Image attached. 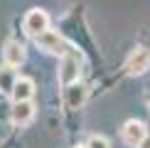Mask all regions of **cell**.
<instances>
[{"label": "cell", "instance_id": "1", "mask_svg": "<svg viewBox=\"0 0 150 148\" xmlns=\"http://www.w3.org/2000/svg\"><path fill=\"white\" fill-rule=\"evenodd\" d=\"M79 74H81V52L69 47V52L62 54V62H59V82L69 86L74 82H79Z\"/></svg>", "mask_w": 150, "mask_h": 148}, {"label": "cell", "instance_id": "2", "mask_svg": "<svg viewBox=\"0 0 150 148\" xmlns=\"http://www.w3.org/2000/svg\"><path fill=\"white\" fill-rule=\"evenodd\" d=\"M35 42H37L40 49H45V52H49V54H67V52H69L67 40L57 32V30H45L42 35L35 37Z\"/></svg>", "mask_w": 150, "mask_h": 148}, {"label": "cell", "instance_id": "3", "mask_svg": "<svg viewBox=\"0 0 150 148\" xmlns=\"http://www.w3.org/2000/svg\"><path fill=\"white\" fill-rule=\"evenodd\" d=\"M22 27H25V32H27L30 37L42 35L45 30H49V17H47V12H45V10H40V8H32L27 15H25Z\"/></svg>", "mask_w": 150, "mask_h": 148}, {"label": "cell", "instance_id": "4", "mask_svg": "<svg viewBox=\"0 0 150 148\" xmlns=\"http://www.w3.org/2000/svg\"><path fill=\"white\" fill-rule=\"evenodd\" d=\"M145 69H150V49L138 47V49H133V54L128 57L126 72L128 74H143Z\"/></svg>", "mask_w": 150, "mask_h": 148}, {"label": "cell", "instance_id": "5", "mask_svg": "<svg viewBox=\"0 0 150 148\" xmlns=\"http://www.w3.org/2000/svg\"><path fill=\"white\" fill-rule=\"evenodd\" d=\"M35 116V104L32 99L30 101H12V109H10V121L15 123V126H25V123H30Z\"/></svg>", "mask_w": 150, "mask_h": 148}, {"label": "cell", "instance_id": "6", "mask_svg": "<svg viewBox=\"0 0 150 148\" xmlns=\"http://www.w3.org/2000/svg\"><path fill=\"white\" fill-rule=\"evenodd\" d=\"M86 96H89V89L84 84H79V82L64 86V101H67L69 109H81L86 104Z\"/></svg>", "mask_w": 150, "mask_h": 148}, {"label": "cell", "instance_id": "7", "mask_svg": "<svg viewBox=\"0 0 150 148\" xmlns=\"http://www.w3.org/2000/svg\"><path fill=\"white\" fill-rule=\"evenodd\" d=\"M3 59H5V64H8V67H20L22 62H25V45H22V42H17V40L5 42Z\"/></svg>", "mask_w": 150, "mask_h": 148}, {"label": "cell", "instance_id": "8", "mask_svg": "<svg viewBox=\"0 0 150 148\" xmlns=\"http://www.w3.org/2000/svg\"><path fill=\"white\" fill-rule=\"evenodd\" d=\"M148 136V131H145V123L143 121H128L126 126H123V141H126L128 146H140V141Z\"/></svg>", "mask_w": 150, "mask_h": 148}, {"label": "cell", "instance_id": "9", "mask_svg": "<svg viewBox=\"0 0 150 148\" xmlns=\"http://www.w3.org/2000/svg\"><path fill=\"white\" fill-rule=\"evenodd\" d=\"M10 96H12V101H30L35 96V82L27 77H17V82L12 84Z\"/></svg>", "mask_w": 150, "mask_h": 148}, {"label": "cell", "instance_id": "10", "mask_svg": "<svg viewBox=\"0 0 150 148\" xmlns=\"http://www.w3.org/2000/svg\"><path fill=\"white\" fill-rule=\"evenodd\" d=\"M17 82V77H15V72H12V67L5 64V69H0V91H12V84Z\"/></svg>", "mask_w": 150, "mask_h": 148}, {"label": "cell", "instance_id": "11", "mask_svg": "<svg viewBox=\"0 0 150 148\" xmlns=\"http://www.w3.org/2000/svg\"><path fill=\"white\" fill-rule=\"evenodd\" d=\"M86 148H111V146H108V141H106L103 136H91Z\"/></svg>", "mask_w": 150, "mask_h": 148}, {"label": "cell", "instance_id": "12", "mask_svg": "<svg viewBox=\"0 0 150 148\" xmlns=\"http://www.w3.org/2000/svg\"><path fill=\"white\" fill-rule=\"evenodd\" d=\"M138 148H150V136H145V138L140 141V146H138Z\"/></svg>", "mask_w": 150, "mask_h": 148}, {"label": "cell", "instance_id": "13", "mask_svg": "<svg viewBox=\"0 0 150 148\" xmlns=\"http://www.w3.org/2000/svg\"><path fill=\"white\" fill-rule=\"evenodd\" d=\"M76 148H86V146H76Z\"/></svg>", "mask_w": 150, "mask_h": 148}]
</instances>
